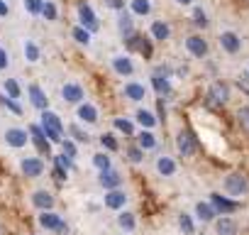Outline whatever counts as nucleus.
I'll return each instance as SVG.
<instances>
[{
  "instance_id": "1",
  "label": "nucleus",
  "mask_w": 249,
  "mask_h": 235,
  "mask_svg": "<svg viewBox=\"0 0 249 235\" xmlns=\"http://www.w3.org/2000/svg\"><path fill=\"white\" fill-rule=\"evenodd\" d=\"M42 133L49 142H61L64 140V128H61V120H59V115L56 113H49L44 110L42 113Z\"/></svg>"
},
{
  "instance_id": "2",
  "label": "nucleus",
  "mask_w": 249,
  "mask_h": 235,
  "mask_svg": "<svg viewBox=\"0 0 249 235\" xmlns=\"http://www.w3.org/2000/svg\"><path fill=\"white\" fill-rule=\"evenodd\" d=\"M225 191H227L230 196H244V194L249 191V181H247L242 174H230V176L225 179Z\"/></svg>"
},
{
  "instance_id": "3",
  "label": "nucleus",
  "mask_w": 249,
  "mask_h": 235,
  "mask_svg": "<svg viewBox=\"0 0 249 235\" xmlns=\"http://www.w3.org/2000/svg\"><path fill=\"white\" fill-rule=\"evenodd\" d=\"M176 147H178V152H181L183 157H191V155H196V150H198L196 137H193L188 130L178 133V137H176Z\"/></svg>"
},
{
  "instance_id": "4",
  "label": "nucleus",
  "mask_w": 249,
  "mask_h": 235,
  "mask_svg": "<svg viewBox=\"0 0 249 235\" xmlns=\"http://www.w3.org/2000/svg\"><path fill=\"white\" fill-rule=\"evenodd\" d=\"M39 223H42V228H47V230H56V233H66V230H69L66 223H64L56 213H52V211H44V213L39 215Z\"/></svg>"
},
{
  "instance_id": "5",
  "label": "nucleus",
  "mask_w": 249,
  "mask_h": 235,
  "mask_svg": "<svg viewBox=\"0 0 249 235\" xmlns=\"http://www.w3.org/2000/svg\"><path fill=\"white\" fill-rule=\"evenodd\" d=\"M78 18H81V25H83V30L86 32H95L98 30V18H95V13L90 10V5H81L78 8Z\"/></svg>"
},
{
  "instance_id": "6",
  "label": "nucleus",
  "mask_w": 249,
  "mask_h": 235,
  "mask_svg": "<svg viewBox=\"0 0 249 235\" xmlns=\"http://www.w3.org/2000/svg\"><path fill=\"white\" fill-rule=\"evenodd\" d=\"M208 98L213 100V103H227L230 100V86L227 83H222V81H215L213 86H210V91H208Z\"/></svg>"
},
{
  "instance_id": "7",
  "label": "nucleus",
  "mask_w": 249,
  "mask_h": 235,
  "mask_svg": "<svg viewBox=\"0 0 249 235\" xmlns=\"http://www.w3.org/2000/svg\"><path fill=\"white\" fill-rule=\"evenodd\" d=\"M220 47H222L227 54H237L239 47H242V39H239L234 32H222V35H220Z\"/></svg>"
},
{
  "instance_id": "8",
  "label": "nucleus",
  "mask_w": 249,
  "mask_h": 235,
  "mask_svg": "<svg viewBox=\"0 0 249 235\" xmlns=\"http://www.w3.org/2000/svg\"><path fill=\"white\" fill-rule=\"evenodd\" d=\"M186 49H188L193 57H205V54H208V42H205L203 37L193 35V37L186 39Z\"/></svg>"
},
{
  "instance_id": "9",
  "label": "nucleus",
  "mask_w": 249,
  "mask_h": 235,
  "mask_svg": "<svg viewBox=\"0 0 249 235\" xmlns=\"http://www.w3.org/2000/svg\"><path fill=\"white\" fill-rule=\"evenodd\" d=\"M124 203H127V196H124V191H120V189H112V191H107V194H105V206H107V208H112V211H120Z\"/></svg>"
},
{
  "instance_id": "10",
  "label": "nucleus",
  "mask_w": 249,
  "mask_h": 235,
  "mask_svg": "<svg viewBox=\"0 0 249 235\" xmlns=\"http://www.w3.org/2000/svg\"><path fill=\"white\" fill-rule=\"evenodd\" d=\"M61 96H64L66 103H81V100H83V88H81L78 83H66V86L61 88Z\"/></svg>"
},
{
  "instance_id": "11",
  "label": "nucleus",
  "mask_w": 249,
  "mask_h": 235,
  "mask_svg": "<svg viewBox=\"0 0 249 235\" xmlns=\"http://www.w3.org/2000/svg\"><path fill=\"white\" fill-rule=\"evenodd\" d=\"M5 142H8L10 147H25V145H27V133L20 130V128H10V130L5 133Z\"/></svg>"
},
{
  "instance_id": "12",
  "label": "nucleus",
  "mask_w": 249,
  "mask_h": 235,
  "mask_svg": "<svg viewBox=\"0 0 249 235\" xmlns=\"http://www.w3.org/2000/svg\"><path fill=\"white\" fill-rule=\"evenodd\" d=\"M22 172H25V176H39L42 172H44V164H42V159H37V157H27V159H22Z\"/></svg>"
},
{
  "instance_id": "13",
  "label": "nucleus",
  "mask_w": 249,
  "mask_h": 235,
  "mask_svg": "<svg viewBox=\"0 0 249 235\" xmlns=\"http://www.w3.org/2000/svg\"><path fill=\"white\" fill-rule=\"evenodd\" d=\"M30 100H32V105L39 108V110H47V105H49V98L44 96V91H42L37 83L30 86Z\"/></svg>"
},
{
  "instance_id": "14",
  "label": "nucleus",
  "mask_w": 249,
  "mask_h": 235,
  "mask_svg": "<svg viewBox=\"0 0 249 235\" xmlns=\"http://www.w3.org/2000/svg\"><path fill=\"white\" fill-rule=\"evenodd\" d=\"M210 201H213L215 213H217V211H222V213H232V211L237 208V203H234V201H227V198H225V196H220V194H210Z\"/></svg>"
},
{
  "instance_id": "15",
  "label": "nucleus",
  "mask_w": 249,
  "mask_h": 235,
  "mask_svg": "<svg viewBox=\"0 0 249 235\" xmlns=\"http://www.w3.org/2000/svg\"><path fill=\"white\" fill-rule=\"evenodd\" d=\"M112 69H115L120 76H130V74L135 71V66H132V61H130L127 57H112Z\"/></svg>"
},
{
  "instance_id": "16",
  "label": "nucleus",
  "mask_w": 249,
  "mask_h": 235,
  "mask_svg": "<svg viewBox=\"0 0 249 235\" xmlns=\"http://www.w3.org/2000/svg\"><path fill=\"white\" fill-rule=\"evenodd\" d=\"M30 133H32V140H35L37 150H39L42 155H49V142H47V137H44L42 128H39V125H32V128H30Z\"/></svg>"
},
{
  "instance_id": "17",
  "label": "nucleus",
  "mask_w": 249,
  "mask_h": 235,
  "mask_svg": "<svg viewBox=\"0 0 249 235\" xmlns=\"http://www.w3.org/2000/svg\"><path fill=\"white\" fill-rule=\"evenodd\" d=\"M120 174L117 172H112V169H105V172H100V186H105V189H117L120 186Z\"/></svg>"
},
{
  "instance_id": "18",
  "label": "nucleus",
  "mask_w": 249,
  "mask_h": 235,
  "mask_svg": "<svg viewBox=\"0 0 249 235\" xmlns=\"http://www.w3.org/2000/svg\"><path fill=\"white\" fill-rule=\"evenodd\" d=\"M215 230H217V235H237V223L232 218H217Z\"/></svg>"
},
{
  "instance_id": "19",
  "label": "nucleus",
  "mask_w": 249,
  "mask_h": 235,
  "mask_svg": "<svg viewBox=\"0 0 249 235\" xmlns=\"http://www.w3.org/2000/svg\"><path fill=\"white\" fill-rule=\"evenodd\" d=\"M32 203H35L37 208H42V211H49V208L54 206V196H52L49 191H37V194L32 196Z\"/></svg>"
},
{
  "instance_id": "20",
  "label": "nucleus",
  "mask_w": 249,
  "mask_h": 235,
  "mask_svg": "<svg viewBox=\"0 0 249 235\" xmlns=\"http://www.w3.org/2000/svg\"><path fill=\"white\" fill-rule=\"evenodd\" d=\"M117 30L122 32V35H132V30H135V25H132V15L130 13H124V10H120V18H117Z\"/></svg>"
},
{
  "instance_id": "21",
  "label": "nucleus",
  "mask_w": 249,
  "mask_h": 235,
  "mask_svg": "<svg viewBox=\"0 0 249 235\" xmlns=\"http://www.w3.org/2000/svg\"><path fill=\"white\" fill-rule=\"evenodd\" d=\"M78 118H81L83 123H98V110H95V105L83 103V105L78 108Z\"/></svg>"
},
{
  "instance_id": "22",
  "label": "nucleus",
  "mask_w": 249,
  "mask_h": 235,
  "mask_svg": "<svg viewBox=\"0 0 249 235\" xmlns=\"http://www.w3.org/2000/svg\"><path fill=\"white\" fill-rule=\"evenodd\" d=\"M152 86L157 88V93H159V96H169V93H171V83H169V78H166V76L154 74V76H152Z\"/></svg>"
},
{
  "instance_id": "23",
  "label": "nucleus",
  "mask_w": 249,
  "mask_h": 235,
  "mask_svg": "<svg viewBox=\"0 0 249 235\" xmlns=\"http://www.w3.org/2000/svg\"><path fill=\"white\" fill-rule=\"evenodd\" d=\"M157 172H159L161 176H171V174L176 172V162H174L171 157H159V162H157Z\"/></svg>"
},
{
  "instance_id": "24",
  "label": "nucleus",
  "mask_w": 249,
  "mask_h": 235,
  "mask_svg": "<svg viewBox=\"0 0 249 235\" xmlns=\"http://www.w3.org/2000/svg\"><path fill=\"white\" fill-rule=\"evenodd\" d=\"M196 213H198V218H200V220H205V223L215 220V215H217V213H215V208H213L210 203H203V201L196 206Z\"/></svg>"
},
{
  "instance_id": "25",
  "label": "nucleus",
  "mask_w": 249,
  "mask_h": 235,
  "mask_svg": "<svg viewBox=\"0 0 249 235\" xmlns=\"http://www.w3.org/2000/svg\"><path fill=\"white\" fill-rule=\"evenodd\" d=\"M124 96H127L130 100H142L147 96V91L140 83H127V86H124Z\"/></svg>"
},
{
  "instance_id": "26",
  "label": "nucleus",
  "mask_w": 249,
  "mask_h": 235,
  "mask_svg": "<svg viewBox=\"0 0 249 235\" xmlns=\"http://www.w3.org/2000/svg\"><path fill=\"white\" fill-rule=\"evenodd\" d=\"M152 37H154V39H159V42H164V39L169 37V25H166V22H161V20L152 22Z\"/></svg>"
},
{
  "instance_id": "27",
  "label": "nucleus",
  "mask_w": 249,
  "mask_h": 235,
  "mask_svg": "<svg viewBox=\"0 0 249 235\" xmlns=\"http://www.w3.org/2000/svg\"><path fill=\"white\" fill-rule=\"evenodd\" d=\"M137 120H140V125H142V128H147V130L157 125V118H154L149 110H137Z\"/></svg>"
},
{
  "instance_id": "28",
  "label": "nucleus",
  "mask_w": 249,
  "mask_h": 235,
  "mask_svg": "<svg viewBox=\"0 0 249 235\" xmlns=\"http://www.w3.org/2000/svg\"><path fill=\"white\" fill-rule=\"evenodd\" d=\"M132 13L135 15H149L152 13V3L149 0H132Z\"/></svg>"
},
{
  "instance_id": "29",
  "label": "nucleus",
  "mask_w": 249,
  "mask_h": 235,
  "mask_svg": "<svg viewBox=\"0 0 249 235\" xmlns=\"http://www.w3.org/2000/svg\"><path fill=\"white\" fill-rule=\"evenodd\" d=\"M154 147H157V137L149 130L147 133L142 130V135H140V150H154Z\"/></svg>"
},
{
  "instance_id": "30",
  "label": "nucleus",
  "mask_w": 249,
  "mask_h": 235,
  "mask_svg": "<svg viewBox=\"0 0 249 235\" xmlns=\"http://www.w3.org/2000/svg\"><path fill=\"white\" fill-rule=\"evenodd\" d=\"M117 225L122 230H135V215L132 213H120L117 215Z\"/></svg>"
},
{
  "instance_id": "31",
  "label": "nucleus",
  "mask_w": 249,
  "mask_h": 235,
  "mask_svg": "<svg viewBox=\"0 0 249 235\" xmlns=\"http://www.w3.org/2000/svg\"><path fill=\"white\" fill-rule=\"evenodd\" d=\"M25 57L27 61H39V47L35 42H25Z\"/></svg>"
},
{
  "instance_id": "32",
  "label": "nucleus",
  "mask_w": 249,
  "mask_h": 235,
  "mask_svg": "<svg viewBox=\"0 0 249 235\" xmlns=\"http://www.w3.org/2000/svg\"><path fill=\"white\" fill-rule=\"evenodd\" d=\"M25 8H27V13H32V15H42L44 0H25Z\"/></svg>"
},
{
  "instance_id": "33",
  "label": "nucleus",
  "mask_w": 249,
  "mask_h": 235,
  "mask_svg": "<svg viewBox=\"0 0 249 235\" xmlns=\"http://www.w3.org/2000/svg\"><path fill=\"white\" fill-rule=\"evenodd\" d=\"M115 128H117V130H122L124 135H132V133H135L132 123H130V120H124V118H115Z\"/></svg>"
},
{
  "instance_id": "34",
  "label": "nucleus",
  "mask_w": 249,
  "mask_h": 235,
  "mask_svg": "<svg viewBox=\"0 0 249 235\" xmlns=\"http://www.w3.org/2000/svg\"><path fill=\"white\" fill-rule=\"evenodd\" d=\"M178 225H181V230H183L186 235H193V220H191V215L181 213V215H178Z\"/></svg>"
},
{
  "instance_id": "35",
  "label": "nucleus",
  "mask_w": 249,
  "mask_h": 235,
  "mask_svg": "<svg viewBox=\"0 0 249 235\" xmlns=\"http://www.w3.org/2000/svg\"><path fill=\"white\" fill-rule=\"evenodd\" d=\"M193 22H196L198 27H208V15H205L203 8H196V10H193Z\"/></svg>"
},
{
  "instance_id": "36",
  "label": "nucleus",
  "mask_w": 249,
  "mask_h": 235,
  "mask_svg": "<svg viewBox=\"0 0 249 235\" xmlns=\"http://www.w3.org/2000/svg\"><path fill=\"white\" fill-rule=\"evenodd\" d=\"M73 39H76L78 44H88V42H90V32H86L83 27H76V30H73Z\"/></svg>"
},
{
  "instance_id": "37",
  "label": "nucleus",
  "mask_w": 249,
  "mask_h": 235,
  "mask_svg": "<svg viewBox=\"0 0 249 235\" xmlns=\"http://www.w3.org/2000/svg\"><path fill=\"white\" fill-rule=\"evenodd\" d=\"M5 91H8L10 98H20V86H18L15 78H8V81H5Z\"/></svg>"
},
{
  "instance_id": "38",
  "label": "nucleus",
  "mask_w": 249,
  "mask_h": 235,
  "mask_svg": "<svg viewBox=\"0 0 249 235\" xmlns=\"http://www.w3.org/2000/svg\"><path fill=\"white\" fill-rule=\"evenodd\" d=\"M42 15H44L47 20H56V5H54V3H49V0H44V8H42Z\"/></svg>"
},
{
  "instance_id": "39",
  "label": "nucleus",
  "mask_w": 249,
  "mask_h": 235,
  "mask_svg": "<svg viewBox=\"0 0 249 235\" xmlns=\"http://www.w3.org/2000/svg\"><path fill=\"white\" fill-rule=\"evenodd\" d=\"M93 164H95L100 172H105V169H110V157H105V155H95V157H93Z\"/></svg>"
},
{
  "instance_id": "40",
  "label": "nucleus",
  "mask_w": 249,
  "mask_h": 235,
  "mask_svg": "<svg viewBox=\"0 0 249 235\" xmlns=\"http://www.w3.org/2000/svg\"><path fill=\"white\" fill-rule=\"evenodd\" d=\"M100 142H103V147H105V150H110V152H115V150H117V142H115V137H112V135H103V137H100Z\"/></svg>"
},
{
  "instance_id": "41",
  "label": "nucleus",
  "mask_w": 249,
  "mask_h": 235,
  "mask_svg": "<svg viewBox=\"0 0 249 235\" xmlns=\"http://www.w3.org/2000/svg\"><path fill=\"white\" fill-rule=\"evenodd\" d=\"M127 157L137 164V162H142V159H144V152H142L140 147H130V150H127Z\"/></svg>"
},
{
  "instance_id": "42",
  "label": "nucleus",
  "mask_w": 249,
  "mask_h": 235,
  "mask_svg": "<svg viewBox=\"0 0 249 235\" xmlns=\"http://www.w3.org/2000/svg\"><path fill=\"white\" fill-rule=\"evenodd\" d=\"M61 145H64V155L66 157H76V145L71 140H61Z\"/></svg>"
},
{
  "instance_id": "43",
  "label": "nucleus",
  "mask_w": 249,
  "mask_h": 235,
  "mask_svg": "<svg viewBox=\"0 0 249 235\" xmlns=\"http://www.w3.org/2000/svg\"><path fill=\"white\" fill-rule=\"evenodd\" d=\"M237 118H239V123L249 130V108H239V113H237Z\"/></svg>"
},
{
  "instance_id": "44",
  "label": "nucleus",
  "mask_w": 249,
  "mask_h": 235,
  "mask_svg": "<svg viewBox=\"0 0 249 235\" xmlns=\"http://www.w3.org/2000/svg\"><path fill=\"white\" fill-rule=\"evenodd\" d=\"M71 135H73V137H76L78 142H88V140H90V137H88V135H86L83 130H78L76 125H71Z\"/></svg>"
},
{
  "instance_id": "45",
  "label": "nucleus",
  "mask_w": 249,
  "mask_h": 235,
  "mask_svg": "<svg viewBox=\"0 0 249 235\" xmlns=\"http://www.w3.org/2000/svg\"><path fill=\"white\" fill-rule=\"evenodd\" d=\"M0 100H3V103H5V105H8V108H10L13 113H22V108H20V105H18V103H15L13 98H0Z\"/></svg>"
},
{
  "instance_id": "46",
  "label": "nucleus",
  "mask_w": 249,
  "mask_h": 235,
  "mask_svg": "<svg viewBox=\"0 0 249 235\" xmlns=\"http://www.w3.org/2000/svg\"><path fill=\"white\" fill-rule=\"evenodd\" d=\"M107 3V8H112V10H124V0H105Z\"/></svg>"
},
{
  "instance_id": "47",
  "label": "nucleus",
  "mask_w": 249,
  "mask_h": 235,
  "mask_svg": "<svg viewBox=\"0 0 249 235\" xmlns=\"http://www.w3.org/2000/svg\"><path fill=\"white\" fill-rule=\"evenodd\" d=\"M8 66V54H5V49L0 47V69H5Z\"/></svg>"
},
{
  "instance_id": "48",
  "label": "nucleus",
  "mask_w": 249,
  "mask_h": 235,
  "mask_svg": "<svg viewBox=\"0 0 249 235\" xmlns=\"http://www.w3.org/2000/svg\"><path fill=\"white\" fill-rule=\"evenodd\" d=\"M54 176H56L59 181H64V179H66V169H61V167H56V169H54Z\"/></svg>"
},
{
  "instance_id": "49",
  "label": "nucleus",
  "mask_w": 249,
  "mask_h": 235,
  "mask_svg": "<svg viewBox=\"0 0 249 235\" xmlns=\"http://www.w3.org/2000/svg\"><path fill=\"white\" fill-rule=\"evenodd\" d=\"M0 15H8V5L3 3V0H0Z\"/></svg>"
},
{
  "instance_id": "50",
  "label": "nucleus",
  "mask_w": 249,
  "mask_h": 235,
  "mask_svg": "<svg viewBox=\"0 0 249 235\" xmlns=\"http://www.w3.org/2000/svg\"><path fill=\"white\" fill-rule=\"evenodd\" d=\"M176 3H178V5H191L193 0H176Z\"/></svg>"
}]
</instances>
